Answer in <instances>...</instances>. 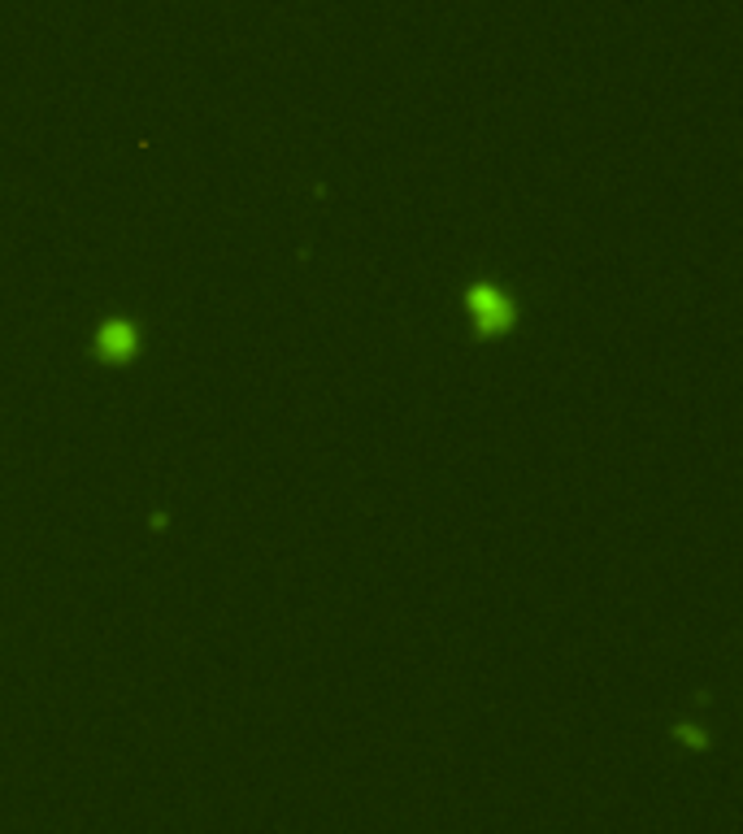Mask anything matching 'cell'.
<instances>
[{
  "mask_svg": "<svg viewBox=\"0 0 743 834\" xmlns=\"http://www.w3.org/2000/svg\"><path fill=\"white\" fill-rule=\"evenodd\" d=\"M466 305H470V322L483 340H495V335H508L513 322H517V305L508 300V292H500L492 283H479L466 292Z\"/></svg>",
  "mask_w": 743,
  "mask_h": 834,
  "instance_id": "6da1fadb",
  "label": "cell"
},
{
  "mask_svg": "<svg viewBox=\"0 0 743 834\" xmlns=\"http://www.w3.org/2000/svg\"><path fill=\"white\" fill-rule=\"evenodd\" d=\"M135 353H139V335H135V327L123 322V318L105 322V331H101V357L105 361H130Z\"/></svg>",
  "mask_w": 743,
  "mask_h": 834,
  "instance_id": "7a4b0ae2",
  "label": "cell"
}]
</instances>
